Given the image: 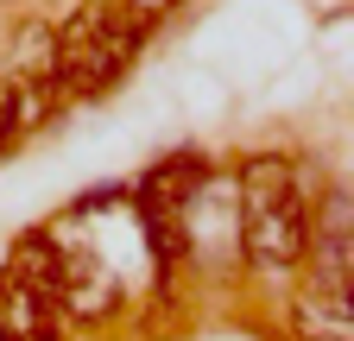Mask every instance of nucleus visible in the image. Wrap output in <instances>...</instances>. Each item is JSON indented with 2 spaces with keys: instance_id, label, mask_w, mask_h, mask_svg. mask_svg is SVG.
<instances>
[{
  "instance_id": "obj_4",
  "label": "nucleus",
  "mask_w": 354,
  "mask_h": 341,
  "mask_svg": "<svg viewBox=\"0 0 354 341\" xmlns=\"http://www.w3.org/2000/svg\"><path fill=\"white\" fill-rule=\"evenodd\" d=\"M120 310V278L95 246H57V316L70 322H102Z\"/></svg>"
},
{
  "instance_id": "obj_5",
  "label": "nucleus",
  "mask_w": 354,
  "mask_h": 341,
  "mask_svg": "<svg viewBox=\"0 0 354 341\" xmlns=\"http://www.w3.org/2000/svg\"><path fill=\"white\" fill-rule=\"evenodd\" d=\"M291 329L304 341H354V304H348V291L304 284V297L291 304Z\"/></svg>"
},
{
  "instance_id": "obj_3",
  "label": "nucleus",
  "mask_w": 354,
  "mask_h": 341,
  "mask_svg": "<svg viewBox=\"0 0 354 341\" xmlns=\"http://www.w3.org/2000/svg\"><path fill=\"white\" fill-rule=\"evenodd\" d=\"M304 260H310V284L317 291H348L354 284V196H348V184H335L317 202L310 234H304Z\"/></svg>"
},
{
  "instance_id": "obj_1",
  "label": "nucleus",
  "mask_w": 354,
  "mask_h": 341,
  "mask_svg": "<svg viewBox=\"0 0 354 341\" xmlns=\"http://www.w3.org/2000/svg\"><path fill=\"white\" fill-rule=\"evenodd\" d=\"M304 234H310V202L297 190V164L279 152H259L241 164V246L259 272H291L304 266Z\"/></svg>"
},
{
  "instance_id": "obj_8",
  "label": "nucleus",
  "mask_w": 354,
  "mask_h": 341,
  "mask_svg": "<svg viewBox=\"0 0 354 341\" xmlns=\"http://www.w3.org/2000/svg\"><path fill=\"white\" fill-rule=\"evenodd\" d=\"M19 139V126H13V95H7V76H0V152H7Z\"/></svg>"
},
{
  "instance_id": "obj_6",
  "label": "nucleus",
  "mask_w": 354,
  "mask_h": 341,
  "mask_svg": "<svg viewBox=\"0 0 354 341\" xmlns=\"http://www.w3.org/2000/svg\"><path fill=\"white\" fill-rule=\"evenodd\" d=\"M44 329H57V310H51V297H38L13 266L0 272V335L7 341H32Z\"/></svg>"
},
{
  "instance_id": "obj_10",
  "label": "nucleus",
  "mask_w": 354,
  "mask_h": 341,
  "mask_svg": "<svg viewBox=\"0 0 354 341\" xmlns=\"http://www.w3.org/2000/svg\"><path fill=\"white\" fill-rule=\"evenodd\" d=\"M32 341H64V329H44V335H32Z\"/></svg>"
},
{
  "instance_id": "obj_11",
  "label": "nucleus",
  "mask_w": 354,
  "mask_h": 341,
  "mask_svg": "<svg viewBox=\"0 0 354 341\" xmlns=\"http://www.w3.org/2000/svg\"><path fill=\"white\" fill-rule=\"evenodd\" d=\"M0 341H7V335H0Z\"/></svg>"
},
{
  "instance_id": "obj_9",
  "label": "nucleus",
  "mask_w": 354,
  "mask_h": 341,
  "mask_svg": "<svg viewBox=\"0 0 354 341\" xmlns=\"http://www.w3.org/2000/svg\"><path fill=\"white\" fill-rule=\"evenodd\" d=\"M127 7H133V13H140V19H152V13H171V7H177V0H127Z\"/></svg>"
},
{
  "instance_id": "obj_2",
  "label": "nucleus",
  "mask_w": 354,
  "mask_h": 341,
  "mask_svg": "<svg viewBox=\"0 0 354 341\" xmlns=\"http://www.w3.org/2000/svg\"><path fill=\"white\" fill-rule=\"evenodd\" d=\"M146 45V19L133 7H114V0H82V7L57 26V89L88 101L108 95L114 82L133 70Z\"/></svg>"
},
{
  "instance_id": "obj_7",
  "label": "nucleus",
  "mask_w": 354,
  "mask_h": 341,
  "mask_svg": "<svg viewBox=\"0 0 354 341\" xmlns=\"http://www.w3.org/2000/svg\"><path fill=\"white\" fill-rule=\"evenodd\" d=\"M203 190V158L196 152H177L165 164L146 170V184H140V208H190Z\"/></svg>"
}]
</instances>
